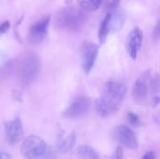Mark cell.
I'll list each match as a JSON object with an SVG mask.
<instances>
[{
  "label": "cell",
  "instance_id": "cell-1",
  "mask_svg": "<svg viewBox=\"0 0 160 159\" xmlns=\"http://www.w3.org/2000/svg\"><path fill=\"white\" fill-rule=\"evenodd\" d=\"M160 74L147 69L136 80L132 96L134 100L141 105H151L153 107L160 104Z\"/></svg>",
  "mask_w": 160,
  "mask_h": 159
},
{
  "label": "cell",
  "instance_id": "cell-2",
  "mask_svg": "<svg viewBox=\"0 0 160 159\" xmlns=\"http://www.w3.org/2000/svg\"><path fill=\"white\" fill-rule=\"evenodd\" d=\"M127 85L119 81H109L103 87L100 97L96 101V111L101 117L116 113L126 97Z\"/></svg>",
  "mask_w": 160,
  "mask_h": 159
},
{
  "label": "cell",
  "instance_id": "cell-3",
  "mask_svg": "<svg viewBox=\"0 0 160 159\" xmlns=\"http://www.w3.org/2000/svg\"><path fill=\"white\" fill-rule=\"evenodd\" d=\"M40 71V60L35 53L29 52L22 57L18 64L17 75L23 84H30L38 76Z\"/></svg>",
  "mask_w": 160,
  "mask_h": 159
},
{
  "label": "cell",
  "instance_id": "cell-4",
  "mask_svg": "<svg viewBox=\"0 0 160 159\" xmlns=\"http://www.w3.org/2000/svg\"><path fill=\"white\" fill-rule=\"evenodd\" d=\"M84 15L82 10L75 7H65L58 12L56 22L62 29L68 31L79 30L84 22Z\"/></svg>",
  "mask_w": 160,
  "mask_h": 159
},
{
  "label": "cell",
  "instance_id": "cell-5",
  "mask_svg": "<svg viewBox=\"0 0 160 159\" xmlns=\"http://www.w3.org/2000/svg\"><path fill=\"white\" fill-rule=\"evenodd\" d=\"M49 146L39 136L31 135L23 140L21 145V154L27 159H35L44 155Z\"/></svg>",
  "mask_w": 160,
  "mask_h": 159
},
{
  "label": "cell",
  "instance_id": "cell-6",
  "mask_svg": "<svg viewBox=\"0 0 160 159\" xmlns=\"http://www.w3.org/2000/svg\"><path fill=\"white\" fill-rule=\"evenodd\" d=\"M91 106L92 100L90 97L85 96H79L72 100L69 106L63 112V115L64 117L70 120L79 119L89 112Z\"/></svg>",
  "mask_w": 160,
  "mask_h": 159
},
{
  "label": "cell",
  "instance_id": "cell-7",
  "mask_svg": "<svg viewBox=\"0 0 160 159\" xmlns=\"http://www.w3.org/2000/svg\"><path fill=\"white\" fill-rule=\"evenodd\" d=\"M98 45L95 43L86 42L82 45L81 50V63L85 75H89L92 71L98 58Z\"/></svg>",
  "mask_w": 160,
  "mask_h": 159
},
{
  "label": "cell",
  "instance_id": "cell-8",
  "mask_svg": "<svg viewBox=\"0 0 160 159\" xmlns=\"http://www.w3.org/2000/svg\"><path fill=\"white\" fill-rule=\"evenodd\" d=\"M112 136L118 143H120L122 146L128 149L135 150L139 146V142L135 133L127 126L121 125L116 127L113 129Z\"/></svg>",
  "mask_w": 160,
  "mask_h": 159
},
{
  "label": "cell",
  "instance_id": "cell-9",
  "mask_svg": "<svg viewBox=\"0 0 160 159\" xmlns=\"http://www.w3.org/2000/svg\"><path fill=\"white\" fill-rule=\"evenodd\" d=\"M50 24V16H46L35 22L28 32V41L31 44L37 45L41 43L48 34Z\"/></svg>",
  "mask_w": 160,
  "mask_h": 159
},
{
  "label": "cell",
  "instance_id": "cell-10",
  "mask_svg": "<svg viewBox=\"0 0 160 159\" xmlns=\"http://www.w3.org/2000/svg\"><path fill=\"white\" fill-rule=\"evenodd\" d=\"M143 39V33L141 28H133L128 35L126 40V49L130 58L136 60L142 49Z\"/></svg>",
  "mask_w": 160,
  "mask_h": 159
},
{
  "label": "cell",
  "instance_id": "cell-11",
  "mask_svg": "<svg viewBox=\"0 0 160 159\" xmlns=\"http://www.w3.org/2000/svg\"><path fill=\"white\" fill-rule=\"evenodd\" d=\"M5 133L8 142L14 145L19 143L23 138L22 124L19 117L14 118L5 124Z\"/></svg>",
  "mask_w": 160,
  "mask_h": 159
},
{
  "label": "cell",
  "instance_id": "cell-12",
  "mask_svg": "<svg viewBox=\"0 0 160 159\" xmlns=\"http://www.w3.org/2000/svg\"><path fill=\"white\" fill-rule=\"evenodd\" d=\"M113 31V24H112V11H109L104 16L103 20L100 22L99 29H98V41L100 44L105 43L108 36L111 32Z\"/></svg>",
  "mask_w": 160,
  "mask_h": 159
},
{
  "label": "cell",
  "instance_id": "cell-13",
  "mask_svg": "<svg viewBox=\"0 0 160 159\" xmlns=\"http://www.w3.org/2000/svg\"><path fill=\"white\" fill-rule=\"evenodd\" d=\"M76 142V134L71 132L65 138H62L57 144V151L61 154H66L71 151Z\"/></svg>",
  "mask_w": 160,
  "mask_h": 159
},
{
  "label": "cell",
  "instance_id": "cell-14",
  "mask_svg": "<svg viewBox=\"0 0 160 159\" xmlns=\"http://www.w3.org/2000/svg\"><path fill=\"white\" fill-rule=\"evenodd\" d=\"M76 159H100L97 151L89 145H81L75 151Z\"/></svg>",
  "mask_w": 160,
  "mask_h": 159
},
{
  "label": "cell",
  "instance_id": "cell-15",
  "mask_svg": "<svg viewBox=\"0 0 160 159\" xmlns=\"http://www.w3.org/2000/svg\"><path fill=\"white\" fill-rule=\"evenodd\" d=\"M81 7L87 11H94L102 6L101 0H82L80 2Z\"/></svg>",
  "mask_w": 160,
  "mask_h": 159
},
{
  "label": "cell",
  "instance_id": "cell-16",
  "mask_svg": "<svg viewBox=\"0 0 160 159\" xmlns=\"http://www.w3.org/2000/svg\"><path fill=\"white\" fill-rule=\"evenodd\" d=\"M127 118H128V123H129L132 127H141V126H142L141 118H140V117H139V115H138V114H136L135 112H129L128 113Z\"/></svg>",
  "mask_w": 160,
  "mask_h": 159
},
{
  "label": "cell",
  "instance_id": "cell-17",
  "mask_svg": "<svg viewBox=\"0 0 160 159\" xmlns=\"http://www.w3.org/2000/svg\"><path fill=\"white\" fill-rule=\"evenodd\" d=\"M101 2L105 9L108 10L107 12H109V11H114L116 9V7L120 3V0H101Z\"/></svg>",
  "mask_w": 160,
  "mask_h": 159
},
{
  "label": "cell",
  "instance_id": "cell-18",
  "mask_svg": "<svg viewBox=\"0 0 160 159\" xmlns=\"http://www.w3.org/2000/svg\"><path fill=\"white\" fill-rule=\"evenodd\" d=\"M35 159H56V152L53 148L49 147L47 152L44 155H42L39 157H37Z\"/></svg>",
  "mask_w": 160,
  "mask_h": 159
},
{
  "label": "cell",
  "instance_id": "cell-19",
  "mask_svg": "<svg viewBox=\"0 0 160 159\" xmlns=\"http://www.w3.org/2000/svg\"><path fill=\"white\" fill-rule=\"evenodd\" d=\"M152 37L154 38V40H158L160 39V19L158 22H157V24L154 27L153 33H152Z\"/></svg>",
  "mask_w": 160,
  "mask_h": 159
},
{
  "label": "cell",
  "instance_id": "cell-20",
  "mask_svg": "<svg viewBox=\"0 0 160 159\" xmlns=\"http://www.w3.org/2000/svg\"><path fill=\"white\" fill-rule=\"evenodd\" d=\"M124 158V151H123V148L122 146H118L114 153H113V156L112 159H123Z\"/></svg>",
  "mask_w": 160,
  "mask_h": 159
},
{
  "label": "cell",
  "instance_id": "cell-21",
  "mask_svg": "<svg viewBox=\"0 0 160 159\" xmlns=\"http://www.w3.org/2000/svg\"><path fill=\"white\" fill-rule=\"evenodd\" d=\"M9 22H4L0 24V36L4 34L8 28H9Z\"/></svg>",
  "mask_w": 160,
  "mask_h": 159
},
{
  "label": "cell",
  "instance_id": "cell-22",
  "mask_svg": "<svg viewBox=\"0 0 160 159\" xmlns=\"http://www.w3.org/2000/svg\"><path fill=\"white\" fill-rule=\"evenodd\" d=\"M142 159H156V155H155L154 152L149 151V152L145 153V154L142 156Z\"/></svg>",
  "mask_w": 160,
  "mask_h": 159
},
{
  "label": "cell",
  "instance_id": "cell-23",
  "mask_svg": "<svg viewBox=\"0 0 160 159\" xmlns=\"http://www.w3.org/2000/svg\"><path fill=\"white\" fill-rule=\"evenodd\" d=\"M0 159H12L11 155L7 153V152H3L0 151Z\"/></svg>",
  "mask_w": 160,
  "mask_h": 159
}]
</instances>
